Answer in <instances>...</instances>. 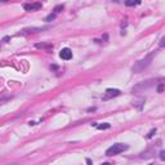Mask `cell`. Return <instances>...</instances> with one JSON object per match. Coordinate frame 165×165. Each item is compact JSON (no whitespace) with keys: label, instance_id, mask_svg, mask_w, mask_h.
<instances>
[{"label":"cell","instance_id":"6da1fadb","mask_svg":"<svg viewBox=\"0 0 165 165\" xmlns=\"http://www.w3.org/2000/svg\"><path fill=\"white\" fill-rule=\"evenodd\" d=\"M152 57H154V54H148L147 57H144L143 59H141V61H138V62H135V64L133 67H132V71L133 72H141V71H143L144 69H147L148 66H150V63H151V61H152Z\"/></svg>","mask_w":165,"mask_h":165},{"label":"cell","instance_id":"7a4b0ae2","mask_svg":"<svg viewBox=\"0 0 165 165\" xmlns=\"http://www.w3.org/2000/svg\"><path fill=\"white\" fill-rule=\"evenodd\" d=\"M129 148L128 144H124V143H115L112 144L111 147L107 148V151H106V155L107 156H115V155H119L121 152H124V151H127Z\"/></svg>","mask_w":165,"mask_h":165},{"label":"cell","instance_id":"3957f363","mask_svg":"<svg viewBox=\"0 0 165 165\" xmlns=\"http://www.w3.org/2000/svg\"><path fill=\"white\" fill-rule=\"evenodd\" d=\"M120 93L121 92L119 89H107L105 93V96L102 97V99L103 101H107V99H110V98H114V97L120 96Z\"/></svg>","mask_w":165,"mask_h":165},{"label":"cell","instance_id":"277c9868","mask_svg":"<svg viewBox=\"0 0 165 165\" xmlns=\"http://www.w3.org/2000/svg\"><path fill=\"white\" fill-rule=\"evenodd\" d=\"M59 57L64 61H69L72 58V52H71V49H69V48H63L59 53Z\"/></svg>","mask_w":165,"mask_h":165},{"label":"cell","instance_id":"5b68a950","mask_svg":"<svg viewBox=\"0 0 165 165\" xmlns=\"http://www.w3.org/2000/svg\"><path fill=\"white\" fill-rule=\"evenodd\" d=\"M23 8L26 9L27 12H31V11H38V9L41 8V3H31V4H25Z\"/></svg>","mask_w":165,"mask_h":165},{"label":"cell","instance_id":"8992f818","mask_svg":"<svg viewBox=\"0 0 165 165\" xmlns=\"http://www.w3.org/2000/svg\"><path fill=\"white\" fill-rule=\"evenodd\" d=\"M110 128H111V125L108 123H103V124L97 125V129H99V130H105V129H110Z\"/></svg>","mask_w":165,"mask_h":165},{"label":"cell","instance_id":"52a82bcc","mask_svg":"<svg viewBox=\"0 0 165 165\" xmlns=\"http://www.w3.org/2000/svg\"><path fill=\"white\" fill-rule=\"evenodd\" d=\"M141 1H125V5H128V6H133V5H137V4H140Z\"/></svg>","mask_w":165,"mask_h":165},{"label":"cell","instance_id":"ba28073f","mask_svg":"<svg viewBox=\"0 0 165 165\" xmlns=\"http://www.w3.org/2000/svg\"><path fill=\"white\" fill-rule=\"evenodd\" d=\"M54 18H56V13H53V14H49L47 18H45V21H47V22H50V21H53Z\"/></svg>","mask_w":165,"mask_h":165},{"label":"cell","instance_id":"9c48e42d","mask_svg":"<svg viewBox=\"0 0 165 165\" xmlns=\"http://www.w3.org/2000/svg\"><path fill=\"white\" fill-rule=\"evenodd\" d=\"M155 133H156V129H152V130H151V132H150V133H148V134H147V138H152Z\"/></svg>","mask_w":165,"mask_h":165},{"label":"cell","instance_id":"30bf717a","mask_svg":"<svg viewBox=\"0 0 165 165\" xmlns=\"http://www.w3.org/2000/svg\"><path fill=\"white\" fill-rule=\"evenodd\" d=\"M63 9V5H58V6H56V8H54V12L56 13H59L61 11H62Z\"/></svg>","mask_w":165,"mask_h":165},{"label":"cell","instance_id":"8fae6325","mask_svg":"<svg viewBox=\"0 0 165 165\" xmlns=\"http://www.w3.org/2000/svg\"><path fill=\"white\" fill-rule=\"evenodd\" d=\"M163 90H164V85H163V84H160V85H159V88H157V92H159V93H161V92H163Z\"/></svg>","mask_w":165,"mask_h":165},{"label":"cell","instance_id":"7c38bea8","mask_svg":"<svg viewBox=\"0 0 165 165\" xmlns=\"http://www.w3.org/2000/svg\"><path fill=\"white\" fill-rule=\"evenodd\" d=\"M160 159L165 160V151H161V152H160Z\"/></svg>","mask_w":165,"mask_h":165},{"label":"cell","instance_id":"4fadbf2b","mask_svg":"<svg viewBox=\"0 0 165 165\" xmlns=\"http://www.w3.org/2000/svg\"><path fill=\"white\" fill-rule=\"evenodd\" d=\"M11 39V36H5V38H3V43H6V41Z\"/></svg>","mask_w":165,"mask_h":165},{"label":"cell","instance_id":"5bb4252c","mask_svg":"<svg viewBox=\"0 0 165 165\" xmlns=\"http://www.w3.org/2000/svg\"><path fill=\"white\" fill-rule=\"evenodd\" d=\"M160 47H165V38L161 40V43H160Z\"/></svg>","mask_w":165,"mask_h":165},{"label":"cell","instance_id":"9a60e30c","mask_svg":"<svg viewBox=\"0 0 165 165\" xmlns=\"http://www.w3.org/2000/svg\"><path fill=\"white\" fill-rule=\"evenodd\" d=\"M86 164H88V165H93L92 164V160H90V159H86Z\"/></svg>","mask_w":165,"mask_h":165},{"label":"cell","instance_id":"2e32d148","mask_svg":"<svg viewBox=\"0 0 165 165\" xmlns=\"http://www.w3.org/2000/svg\"><path fill=\"white\" fill-rule=\"evenodd\" d=\"M103 165H110V164H108V163H105V164H103Z\"/></svg>","mask_w":165,"mask_h":165},{"label":"cell","instance_id":"e0dca14e","mask_svg":"<svg viewBox=\"0 0 165 165\" xmlns=\"http://www.w3.org/2000/svg\"><path fill=\"white\" fill-rule=\"evenodd\" d=\"M150 165H152V164H150Z\"/></svg>","mask_w":165,"mask_h":165}]
</instances>
